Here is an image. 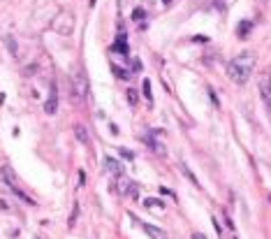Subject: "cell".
<instances>
[{"label":"cell","mask_w":271,"mask_h":239,"mask_svg":"<svg viewBox=\"0 0 271 239\" xmlns=\"http://www.w3.org/2000/svg\"><path fill=\"white\" fill-rule=\"evenodd\" d=\"M255 65H257V56H255L253 51H244V54L234 56V58L227 63V77L234 84L244 86V84L250 79V75H253Z\"/></svg>","instance_id":"obj_1"},{"label":"cell","mask_w":271,"mask_h":239,"mask_svg":"<svg viewBox=\"0 0 271 239\" xmlns=\"http://www.w3.org/2000/svg\"><path fill=\"white\" fill-rule=\"evenodd\" d=\"M51 30L63 35V38H70L74 33V14L70 10H60L54 17V21H51Z\"/></svg>","instance_id":"obj_2"},{"label":"cell","mask_w":271,"mask_h":239,"mask_svg":"<svg viewBox=\"0 0 271 239\" xmlns=\"http://www.w3.org/2000/svg\"><path fill=\"white\" fill-rule=\"evenodd\" d=\"M3 179H5V184L10 186V188L14 190V193H17V197H19V200H23V202H26V204H30V207H33V204H37V202L33 200V195H28L26 190H23V186L19 184L17 174H14V169H12L10 165H5V167H3Z\"/></svg>","instance_id":"obj_3"},{"label":"cell","mask_w":271,"mask_h":239,"mask_svg":"<svg viewBox=\"0 0 271 239\" xmlns=\"http://www.w3.org/2000/svg\"><path fill=\"white\" fill-rule=\"evenodd\" d=\"M72 91H74V98L76 100H86L88 98V91H91V86H88V77L84 70H76L74 77H72Z\"/></svg>","instance_id":"obj_4"},{"label":"cell","mask_w":271,"mask_h":239,"mask_svg":"<svg viewBox=\"0 0 271 239\" xmlns=\"http://www.w3.org/2000/svg\"><path fill=\"white\" fill-rule=\"evenodd\" d=\"M114 188L119 190L121 195H128V197H132V200H137L139 197V186L135 184V181H130L128 177H116V184H114Z\"/></svg>","instance_id":"obj_5"},{"label":"cell","mask_w":271,"mask_h":239,"mask_svg":"<svg viewBox=\"0 0 271 239\" xmlns=\"http://www.w3.org/2000/svg\"><path fill=\"white\" fill-rule=\"evenodd\" d=\"M257 91L262 100H271V70H262L257 77Z\"/></svg>","instance_id":"obj_6"},{"label":"cell","mask_w":271,"mask_h":239,"mask_svg":"<svg viewBox=\"0 0 271 239\" xmlns=\"http://www.w3.org/2000/svg\"><path fill=\"white\" fill-rule=\"evenodd\" d=\"M130 218H132V221L139 223L141 230H144V232H146L151 239H169V237H167V232H165L163 228H158V225H151V223H146V221H139V218H135L132 214H130Z\"/></svg>","instance_id":"obj_7"},{"label":"cell","mask_w":271,"mask_h":239,"mask_svg":"<svg viewBox=\"0 0 271 239\" xmlns=\"http://www.w3.org/2000/svg\"><path fill=\"white\" fill-rule=\"evenodd\" d=\"M144 142H146L148 149H151L156 156H160V158L167 156V149H165V144H163V142H158L156 137H153V132H151V135H144Z\"/></svg>","instance_id":"obj_8"},{"label":"cell","mask_w":271,"mask_h":239,"mask_svg":"<svg viewBox=\"0 0 271 239\" xmlns=\"http://www.w3.org/2000/svg\"><path fill=\"white\" fill-rule=\"evenodd\" d=\"M104 169H107L111 177H123V165H121V160H116V158H111V156H107L104 158Z\"/></svg>","instance_id":"obj_9"},{"label":"cell","mask_w":271,"mask_h":239,"mask_svg":"<svg viewBox=\"0 0 271 239\" xmlns=\"http://www.w3.org/2000/svg\"><path fill=\"white\" fill-rule=\"evenodd\" d=\"M74 137H76V140H79V142H82L84 147H88V144H91V137H88L86 125H82V123H79V125H74Z\"/></svg>","instance_id":"obj_10"},{"label":"cell","mask_w":271,"mask_h":239,"mask_svg":"<svg viewBox=\"0 0 271 239\" xmlns=\"http://www.w3.org/2000/svg\"><path fill=\"white\" fill-rule=\"evenodd\" d=\"M56 109H58V95H56V91H51V98L44 103V112L47 114H56Z\"/></svg>","instance_id":"obj_11"},{"label":"cell","mask_w":271,"mask_h":239,"mask_svg":"<svg viewBox=\"0 0 271 239\" xmlns=\"http://www.w3.org/2000/svg\"><path fill=\"white\" fill-rule=\"evenodd\" d=\"M144 207H146V209H158V212H165V202L163 200H156V197H146V200H144Z\"/></svg>","instance_id":"obj_12"},{"label":"cell","mask_w":271,"mask_h":239,"mask_svg":"<svg viewBox=\"0 0 271 239\" xmlns=\"http://www.w3.org/2000/svg\"><path fill=\"white\" fill-rule=\"evenodd\" d=\"M250 28H253V23H250V21H241V23H239V28H237V35H239V38H248Z\"/></svg>","instance_id":"obj_13"},{"label":"cell","mask_w":271,"mask_h":239,"mask_svg":"<svg viewBox=\"0 0 271 239\" xmlns=\"http://www.w3.org/2000/svg\"><path fill=\"white\" fill-rule=\"evenodd\" d=\"M181 172H183V177H185V179H190V184H192V186H195V188H200V181H197V177H195V174H192V172H190V169L188 167H185V165H181Z\"/></svg>","instance_id":"obj_14"},{"label":"cell","mask_w":271,"mask_h":239,"mask_svg":"<svg viewBox=\"0 0 271 239\" xmlns=\"http://www.w3.org/2000/svg\"><path fill=\"white\" fill-rule=\"evenodd\" d=\"M128 103H130V105H137V103H139V93H137L135 88H130V91H128Z\"/></svg>","instance_id":"obj_15"},{"label":"cell","mask_w":271,"mask_h":239,"mask_svg":"<svg viewBox=\"0 0 271 239\" xmlns=\"http://www.w3.org/2000/svg\"><path fill=\"white\" fill-rule=\"evenodd\" d=\"M141 88H144V95H146L148 100H153V95H151V79H144V84H141Z\"/></svg>","instance_id":"obj_16"},{"label":"cell","mask_w":271,"mask_h":239,"mask_svg":"<svg viewBox=\"0 0 271 239\" xmlns=\"http://www.w3.org/2000/svg\"><path fill=\"white\" fill-rule=\"evenodd\" d=\"M76 216H79V204H74V209H72V216H70V221H67V225H70V228H74Z\"/></svg>","instance_id":"obj_17"},{"label":"cell","mask_w":271,"mask_h":239,"mask_svg":"<svg viewBox=\"0 0 271 239\" xmlns=\"http://www.w3.org/2000/svg\"><path fill=\"white\" fill-rule=\"evenodd\" d=\"M114 72H116V77H119V79H128V77H130L125 70H121V67H116V65H114Z\"/></svg>","instance_id":"obj_18"},{"label":"cell","mask_w":271,"mask_h":239,"mask_svg":"<svg viewBox=\"0 0 271 239\" xmlns=\"http://www.w3.org/2000/svg\"><path fill=\"white\" fill-rule=\"evenodd\" d=\"M160 193H163V195H169L172 200H176V195H174V193H172L169 188H165V186H160Z\"/></svg>","instance_id":"obj_19"},{"label":"cell","mask_w":271,"mask_h":239,"mask_svg":"<svg viewBox=\"0 0 271 239\" xmlns=\"http://www.w3.org/2000/svg\"><path fill=\"white\" fill-rule=\"evenodd\" d=\"M26 77H30V75H35V65H30V67H26V72H23Z\"/></svg>","instance_id":"obj_20"},{"label":"cell","mask_w":271,"mask_h":239,"mask_svg":"<svg viewBox=\"0 0 271 239\" xmlns=\"http://www.w3.org/2000/svg\"><path fill=\"white\" fill-rule=\"evenodd\" d=\"M121 153H123V156H125V158H128V160H132V158H135V156H132V153H130V151H125V149H121Z\"/></svg>","instance_id":"obj_21"},{"label":"cell","mask_w":271,"mask_h":239,"mask_svg":"<svg viewBox=\"0 0 271 239\" xmlns=\"http://www.w3.org/2000/svg\"><path fill=\"white\" fill-rule=\"evenodd\" d=\"M141 17H144V12H141V10H137V12H135V17H132V19H137V21H139Z\"/></svg>","instance_id":"obj_22"},{"label":"cell","mask_w":271,"mask_h":239,"mask_svg":"<svg viewBox=\"0 0 271 239\" xmlns=\"http://www.w3.org/2000/svg\"><path fill=\"white\" fill-rule=\"evenodd\" d=\"M266 114H269V119H271V100H266Z\"/></svg>","instance_id":"obj_23"},{"label":"cell","mask_w":271,"mask_h":239,"mask_svg":"<svg viewBox=\"0 0 271 239\" xmlns=\"http://www.w3.org/2000/svg\"><path fill=\"white\" fill-rule=\"evenodd\" d=\"M269 202H271V193H269Z\"/></svg>","instance_id":"obj_24"}]
</instances>
